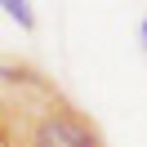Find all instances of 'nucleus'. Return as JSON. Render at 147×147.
Masks as SVG:
<instances>
[{
  "instance_id": "obj_1",
  "label": "nucleus",
  "mask_w": 147,
  "mask_h": 147,
  "mask_svg": "<svg viewBox=\"0 0 147 147\" xmlns=\"http://www.w3.org/2000/svg\"><path fill=\"white\" fill-rule=\"evenodd\" d=\"M22 147H102V134L80 107H71L67 98L49 94L45 107L31 111Z\"/></svg>"
},
{
  "instance_id": "obj_2",
  "label": "nucleus",
  "mask_w": 147,
  "mask_h": 147,
  "mask_svg": "<svg viewBox=\"0 0 147 147\" xmlns=\"http://www.w3.org/2000/svg\"><path fill=\"white\" fill-rule=\"evenodd\" d=\"M0 9L9 13L22 31H36V9H31V0H0Z\"/></svg>"
},
{
  "instance_id": "obj_3",
  "label": "nucleus",
  "mask_w": 147,
  "mask_h": 147,
  "mask_svg": "<svg viewBox=\"0 0 147 147\" xmlns=\"http://www.w3.org/2000/svg\"><path fill=\"white\" fill-rule=\"evenodd\" d=\"M138 36H143V49H147V13H143V22H138Z\"/></svg>"
},
{
  "instance_id": "obj_4",
  "label": "nucleus",
  "mask_w": 147,
  "mask_h": 147,
  "mask_svg": "<svg viewBox=\"0 0 147 147\" xmlns=\"http://www.w3.org/2000/svg\"><path fill=\"white\" fill-rule=\"evenodd\" d=\"M0 147H9V134H5V120H0Z\"/></svg>"
}]
</instances>
